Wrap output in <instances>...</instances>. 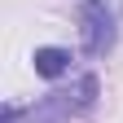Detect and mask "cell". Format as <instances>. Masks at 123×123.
<instances>
[{
	"label": "cell",
	"instance_id": "cell-1",
	"mask_svg": "<svg viewBox=\"0 0 123 123\" xmlns=\"http://www.w3.org/2000/svg\"><path fill=\"white\" fill-rule=\"evenodd\" d=\"M92 101H97V75H79L70 88L49 92V97L31 110V123H70L75 114L92 110Z\"/></svg>",
	"mask_w": 123,
	"mask_h": 123
},
{
	"label": "cell",
	"instance_id": "cell-2",
	"mask_svg": "<svg viewBox=\"0 0 123 123\" xmlns=\"http://www.w3.org/2000/svg\"><path fill=\"white\" fill-rule=\"evenodd\" d=\"M79 22H84V53L88 57H105L114 49V13L105 0H84Z\"/></svg>",
	"mask_w": 123,
	"mask_h": 123
},
{
	"label": "cell",
	"instance_id": "cell-3",
	"mask_svg": "<svg viewBox=\"0 0 123 123\" xmlns=\"http://www.w3.org/2000/svg\"><path fill=\"white\" fill-rule=\"evenodd\" d=\"M31 66H35L40 79H62V75L70 70V49H57V44H44V49H35V57H31Z\"/></svg>",
	"mask_w": 123,
	"mask_h": 123
},
{
	"label": "cell",
	"instance_id": "cell-4",
	"mask_svg": "<svg viewBox=\"0 0 123 123\" xmlns=\"http://www.w3.org/2000/svg\"><path fill=\"white\" fill-rule=\"evenodd\" d=\"M22 119V110H18V105H9V110H5V123H18Z\"/></svg>",
	"mask_w": 123,
	"mask_h": 123
}]
</instances>
